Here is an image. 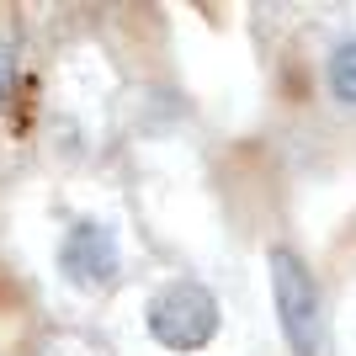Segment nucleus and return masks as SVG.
Returning <instances> with one entry per match:
<instances>
[{
    "label": "nucleus",
    "mask_w": 356,
    "mask_h": 356,
    "mask_svg": "<svg viewBox=\"0 0 356 356\" xmlns=\"http://www.w3.org/2000/svg\"><path fill=\"white\" fill-rule=\"evenodd\" d=\"M144 325H149V341H160L165 351H176V356H192V351L218 341L223 309H218V298H213L208 282L170 277V282H160L149 293Z\"/></svg>",
    "instance_id": "f257e3e1"
},
{
    "label": "nucleus",
    "mask_w": 356,
    "mask_h": 356,
    "mask_svg": "<svg viewBox=\"0 0 356 356\" xmlns=\"http://www.w3.org/2000/svg\"><path fill=\"white\" fill-rule=\"evenodd\" d=\"M266 271H271V309H277V330H282L287 351L319 356V346H325V303H319V287H314L309 266L277 245L266 255Z\"/></svg>",
    "instance_id": "f03ea898"
},
{
    "label": "nucleus",
    "mask_w": 356,
    "mask_h": 356,
    "mask_svg": "<svg viewBox=\"0 0 356 356\" xmlns=\"http://www.w3.org/2000/svg\"><path fill=\"white\" fill-rule=\"evenodd\" d=\"M59 266L74 287H90V293H106V287L122 277V245L118 229L106 218H74L59 239Z\"/></svg>",
    "instance_id": "7ed1b4c3"
},
{
    "label": "nucleus",
    "mask_w": 356,
    "mask_h": 356,
    "mask_svg": "<svg viewBox=\"0 0 356 356\" xmlns=\"http://www.w3.org/2000/svg\"><path fill=\"white\" fill-rule=\"evenodd\" d=\"M330 96L346 106H356V38H346V43H335V54H330Z\"/></svg>",
    "instance_id": "20e7f679"
},
{
    "label": "nucleus",
    "mask_w": 356,
    "mask_h": 356,
    "mask_svg": "<svg viewBox=\"0 0 356 356\" xmlns=\"http://www.w3.org/2000/svg\"><path fill=\"white\" fill-rule=\"evenodd\" d=\"M16 86V59H11V48L0 43V106H6V96H11Z\"/></svg>",
    "instance_id": "39448f33"
}]
</instances>
